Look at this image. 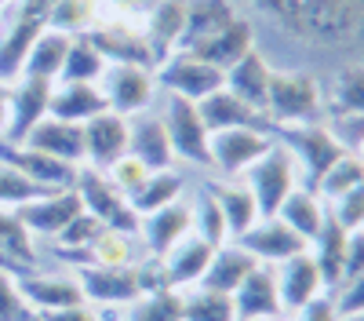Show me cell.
I'll use <instances>...</instances> for the list:
<instances>
[{"label": "cell", "instance_id": "1", "mask_svg": "<svg viewBox=\"0 0 364 321\" xmlns=\"http://www.w3.org/2000/svg\"><path fill=\"white\" fill-rule=\"evenodd\" d=\"M284 37L324 55L364 63V0H252Z\"/></svg>", "mask_w": 364, "mask_h": 321}, {"label": "cell", "instance_id": "2", "mask_svg": "<svg viewBox=\"0 0 364 321\" xmlns=\"http://www.w3.org/2000/svg\"><path fill=\"white\" fill-rule=\"evenodd\" d=\"M266 117L269 128H291V125H317L328 117L324 88L306 70H277L269 73L266 92Z\"/></svg>", "mask_w": 364, "mask_h": 321}, {"label": "cell", "instance_id": "3", "mask_svg": "<svg viewBox=\"0 0 364 321\" xmlns=\"http://www.w3.org/2000/svg\"><path fill=\"white\" fill-rule=\"evenodd\" d=\"M245 186L252 190V197L259 204V219H266V216H277L284 197L295 186H302V172H299L295 157L288 154V146L273 139L269 150L245 172Z\"/></svg>", "mask_w": 364, "mask_h": 321}, {"label": "cell", "instance_id": "4", "mask_svg": "<svg viewBox=\"0 0 364 321\" xmlns=\"http://www.w3.org/2000/svg\"><path fill=\"white\" fill-rule=\"evenodd\" d=\"M84 37L102 51L106 63H135V66H146V70H157V58H154V51H149V44L142 37V22L113 11L106 0H102L99 22L91 26Z\"/></svg>", "mask_w": 364, "mask_h": 321}, {"label": "cell", "instance_id": "5", "mask_svg": "<svg viewBox=\"0 0 364 321\" xmlns=\"http://www.w3.org/2000/svg\"><path fill=\"white\" fill-rule=\"evenodd\" d=\"M273 139L288 146V154L295 157V164H299V172H302V186H310V190H314V183L321 179V175L346 154L324 121H317V125L273 128Z\"/></svg>", "mask_w": 364, "mask_h": 321}, {"label": "cell", "instance_id": "6", "mask_svg": "<svg viewBox=\"0 0 364 321\" xmlns=\"http://www.w3.org/2000/svg\"><path fill=\"white\" fill-rule=\"evenodd\" d=\"M73 190H77V197H80V209H84L87 216H95L106 230L139 233V216H135V209H132V201L120 194L102 172L80 164Z\"/></svg>", "mask_w": 364, "mask_h": 321}, {"label": "cell", "instance_id": "7", "mask_svg": "<svg viewBox=\"0 0 364 321\" xmlns=\"http://www.w3.org/2000/svg\"><path fill=\"white\" fill-rule=\"evenodd\" d=\"M102 99H106V110L120 113V117H139V113H149V106L157 102V77L154 70L146 66H135V63H109L102 80Z\"/></svg>", "mask_w": 364, "mask_h": 321}, {"label": "cell", "instance_id": "8", "mask_svg": "<svg viewBox=\"0 0 364 321\" xmlns=\"http://www.w3.org/2000/svg\"><path fill=\"white\" fill-rule=\"evenodd\" d=\"M157 77V88L164 95H175V99H190V102H200L208 99L211 92H219L226 84V73L219 66L204 63V58L190 55V51H175L171 58L154 70Z\"/></svg>", "mask_w": 364, "mask_h": 321}, {"label": "cell", "instance_id": "9", "mask_svg": "<svg viewBox=\"0 0 364 321\" xmlns=\"http://www.w3.org/2000/svg\"><path fill=\"white\" fill-rule=\"evenodd\" d=\"M77 281L84 303H91L95 310H124L139 296H146L139 263L135 267H77Z\"/></svg>", "mask_w": 364, "mask_h": 321}, {"label": "cell", "instance_id": "10", "mask_svg": "<svg viewBox=\"0 0 364 321\" xmlns=\"http://www.w3.org/2000/svg\"><path fill=\"white\" fill-rule=\"evenodd\" d=\"M273 132L262 128H223V132H211L208 139V157L211 168L223 172L226 179H245V172L269 150Z\"/></svg>", "mask_w": 364, "mask_h": 321}, {"label": "cell", "instance_id": "11", "mask_svg": "<svg viewBox=\"0 0 364 321\" xmlns=\"http://www.w3.org/2000/svg\"><path fill=\"white\" fill-rule=\"evenodd\" d=\"M161 121H164V132H168V139H171L175 161H186V164H211V157H208V139H211V132H208L204 121H200L197 102L164 95Z\"/></svg>", "mask_w": 364, "mask_h": 321}, {"label": "cell", "instance_id": "12", "mask_svg": "<svg viewBox=\"0 0 364 321\" xmlns=\"http://www.w3.org/2000/svg\"><path fill=\"white\" fill-rule=\"evenodd\" d=\"M237 245L245 248L259 267H277V263L291 259V256H302L310 252V241H302L291 226H284L277 216H266L259 219L252 230H245L237 238Z\"/></svg>", "mask_w": 364, "mask_h": 321}, {"label": "cell", "instance_id": "13", "mask_svg": "<svg viewBox=\"0 0 364 321\" xmlns=\"http://www.w3.org/2000/svg\"><path fill=\"white\" fill-rule=\"evenodd\" d=\"M51 80H37V77H18L8 92V132L4 142H26V135L33 132L51 106Z\"/></svg>", "mask_w": 364, "mask_h": 321}, {"label": "cell", "instance_id": "14", "mask_svg": "<svg viewBox=\"0 0 364 321\" xmlns=\"http://www.w3.org/2000/svg\"><path fill=\"white\" fill-rule=\"evenodd\" d=\"M273 278H277L281 310H284L288 317L299 314L306 303H314L317 296H324V292H328L310 252H302V256H291V259L277 263V267H273Z\"/></svg>", "mask_w": 364, "mask_h": 321}, {"label": "cell", "instance_id": "15", "mask_svg": "<svg viewBox=\"0 0 364 321\" xmlns=\"http://www.w3.org/2000/svg\"><path fill=\"white\" fill-rule=\"evenodd\" d=\"M0 161L11 164L15 172H22L26 179H33L44 190H73L77 183V164H66L58 157H48L41 150H29L22 142H0Z\"/></svg>", "mask_w": 364, "mask_h": 321}, {"label": "cell", "instance_id": "16", "mask_svg": "<svg viewBox=\"0 0 364 321\" xmlns=\"http://www.w3.org/2000/svg\"><path fill=\"white\" fill-rule=\"evenodd\" d=\"M186 233H190V201L186 197H178V201L139 219V245L149 259L168 256Z\"/></svg>", "mask_w": 364, "mask_h": 321}, {"label": "cell", "instance_id": "17", "mask_svg": "<svg viewBox=\"0 0 364 321\" xmlns=\"http://www.w3.org/2000/svg\"><path fill=\"white\" fill-rule=\"evenodd\" d=\"M128 154V117L102 110L99 117L84 121V164L106 172L117 157Z\"/></svg>", "mask_w": 364, "mask_h": 321}, {"label": "cell", "instance_id": "18", "mask_svg": "<svg viewBox=\"0 0 364 321\" xmlns=\"http://www.w3.org/2000/svg\"><path fill=\"white\" fill-rule=\"evenodd\" d=\"M84 209H80V197L77 190H51L37 201H29L26 209H18V219L26 223V230L33 233V238H58V233L66 230L70 219H77Z\"/></svg>", "mask_w": 364, "mask_h": 321}, {"label": "cell", "instance_id": "19", "mask_svg": "<svg viewBox=\"0 0 364 321\" xmlns=\"http://www.w3.org/2000/svg\"><path fill=\"white\" fill-rule=\"evenodd\" d=\"M18 288H22V300L37 314L84 303L77 274H37V270H26V274H18Z\"/></svg>", "mask_w": 364, "mask_h": 321}, {"label": "cell", "instance_id": "20", "mask_svg": "<svg viewBox=\"0 0 364 321\" xmlns=\"http://www.w3.org/2000/svg\"><path fill=\"white\" fill-rule=\"evenodd\" d=\"M128 154L139 157L149 172H164L175 164V150H171V139L164 132L161 113L128 117Z\"/></svg>", "mask_w": 364, "mask_h": 321}, {"label": "cell", "instance_id": "21", "mask_svg": "<svg viewBox=\"0 0 364 321\" xmlns=\"http://www.w3.org/2000/svg\"><path fill=\"white\" fill-rule=\"evenodd\" d=\"M200 110V121L208 132H223V128H262V132H273L269 128V117L255 106H248L245 99H237L230 88H219L211 92L208 99L197 102Z\"/></svg>", "mask_w": 364, "mask_h": 321}, {"label": "cell", "instance_id": "22", "mask_svg": "<svg viewBox=\"0 0 364 321\" xmlns=\"http://www.w3.org/2000/svg\"><path fill=\"white\" fill-rule=\"evenodd\" d=\"M259 48V41H255V26L245 19V15H233L215 37H208L197 51H190V55H197V58H204V63H211V66H219L223 73L230 70V66H237L240 58H245L248 51H255Z\"/></svg>", "mask_w": 364, "mask_h": 321}, {"label": "cell", "instance_id": "23", "mask_svg": "<svg viewBox=\"0 0 364 321\" xmlns=\"http://www.w3.org/2000/svg\"><path fill=\"white\" fill-rule=\"evenodd\" d=\"M211 248L208 241H200V238H193V233H186L168 256H161L157 263H161V274H164V285L168 288H175V292H182V288H193V285H200V278H204V270H208V263H211Z\"/></svg>", "mask_w": 364, "mask_h": 321}, {"label": "cell", "instance_id": "24", "mask_svg": "<svg viewBox=\"0 0 364 321\" xmlns=\"http://www.w3.org/2000/svg\"><path fill=\"white\" fill-rule=\"evenodd\" d=\"M182 29H186V0H164L142 19V37L154 51L157 66L171 58L182 44Z\"/></svg>", "mask_w": 364, "mask_h": 321}, {"label": "cell", "instance_id": "25", "mask_svg": "<svg viewBox=\"0 0 364 321\" xmlns=\"http://www.w3.org/2000/svg\"><path fill=\"white\" fill-rule=\"evenodd\" d=\"M29 150H41L48 157H58L66 164H84V125H70V121H55V117H44V121L26 135Z\"/></svg>", "mask_w": 364, "mask_h": 321}, {"label": "cell", "instance_id": "26", "mask_svg": "<svg viewBox=\"0 0 364 321\" xmlns=\"http://www.w3.org/2000/svg\"><path fill=\"white\" fill-rule=\"evenodd\" d=\"M233 310H237V321H255V317L284 314L281 310V296H277V278H273V267H255L245 281L237 285Z\"/></svg>", "mask_w": 364, "mask_h": 321}, {"label": "cell", "instance_id": "27", "mask_svg": "<svg viewBox=\"0 0 364 321\" xmlns=\"http://www.w3.org/2000/svg\"><path fill=\"white\" fill-rule=\"evenodd\" d=\"M102 110H106V99H102L99 84L55 80L48 117H55V121H70V125H84V121H91V117H99Z\"/></svg>", "mask_w": 364, "mask_h": 321}, {"label": "cell", "instance_id": "28", "mask_svg": "<svg viewBox=\"0 0 364 321\" xmlns=\"http://www.w3.org/2000/svg\"><path fill=\"white\" fill-rule=\"evenodd\" d=\"M269 73H273L269 58L262 55V48H255V51H248L245 58H240L237 66H230V70H226V84H223V88H230V92H233L237 99H245L248 106H255V110H262V113H266Z\"/></svg>", "mask_w": 364, "mask_h": 321}, {"label": "cell", "instance_id": "29", "mask_svg": "<svg viewBox=\"0 0 364 321\" xmlns=\"http://www.w3.org/2000/svg\"><path fill=\"white\" fill-rule=\"evenodd\" d=\"M208 194L215 197L219 212L226 219V230H230V241H237L245 230H252L259 223V204L252 197V190L245 186V179H226V183H211Z\"/></svg>", "mask_w": 364, "mask_h": 321}, {"label": "cell", "instance_id": "30", "mask_svg": "<svg viewBox=\"0 0 364 321\" xmlns=\"http://www.w3.org/2000/svg\"><path fill=\"white\" fill-rule=\"evenodd\" d=\"M233 15H240V11L230 0H186V29H182L178 51H197L208 37H215Z\"/></svg>", "mask_w": 364, "mask_h": 321}, {"label": "cell", "instance_id": "31", "mask_svg": "<svg viewBox=\"0 0 364 321\" xmlns=\"http://www.w3.org/2000/svg\"><path fill=\"white\" fill-rule=\"evenodd\" d=\"M255 267H259V263H255L245 248H240L237 241H226V245H219L215 252H211V263H208V270H204L200 285H204V288H215V292H226V296H233L237 285L245 281Z\"/></svg>", "mask_w": 364, "mask_h": 321}, {"label": "cell", "instance_id": "32", "mask_svg": "<svg viewBox=\"0 0 364 321\" xmlns=\"http://www.w3.org/2000/svg\"><path fill=\"white\" fill-rule=\"evenodd\" d=\"M139 233H120V230H102L80 256H73V267H135L139 263Z\"/></svg>", "mask_w": 364, "mask_h": 321}, {"label": "cell", "instance_id": "33", "mask_svg": "<svg viewBox=\"0 0 364 321\" xmlns=\"http://www.w3.org/2000/svg\"><path fill=\"white\" fill-rule=\"evenodd\" d=\"M277 219L284 226H291L302 241H314L317 233H321V226H324V219H328V204L310 186H295L284 197V204L277 209Z\"/></svg>", "mask_w": 364, "mask_h": 321}, {"label": "cell", "instance_id": "34", "mask_svg": "<svg viewBox=\"0 0 364 321\" xmlns=\"http://www.w3.org/2000/svg\"><path fill=\"white\" fill-rule=\"evenodd\" d=\"M310 256L321 270V281L328 292H336L343 285V256H346V230L336 223V219H324L321 233L310 241Z\"/></svg>", "mask_w": 364, "mask_h": 321}, {"label": "cell", "instance_id": "35", "mask_svg": "<svg viewBox=\"0 0 364 321\" xmlns=\"http://www.w3.org/2000/svg\"><path fill=\"white\" fill-rule=\"evenodd\" d=\"M70 41L66 33L58 29H44V33L29 44L26 51V63H22V77H37V80H58L63 73V63H66V51H70Z\"/></svg>", "mask_w": 364, "mask_h": 321}, {"label": "cell", "instance_id": "36", "mask_svg": "<svg viewBox=\"0 0 364 321\" xmlns=\"http://www.w3.org/2000/svg\"><path fill=\"white\" fill-rule=\"evenodd\" d=\"M182 190H186V179H182V172L164 168V172H149V175H146V183H142L128 201H132L135 216L142 219V216H149V212L164 209V204L178 201V197H182Z\"/></svg>", "mask_w": 364, "mask_h": 321}, {"label": "cell", "instance_id": "37", "mask_svg": "<svg viewBox=\"0 0 364 321\" xmlns=\"http://www.w3.org/2000/svg\"><path fill=\"white\" fill-rule=\"evenodd\" d=\"M328 113H353L364 117V63L339 66L331 77V88L324 92Z\"/></svg>", "mask_w": 364, "mask_h": 321}, {"label": "cell", "instance_id": "38", "mask_svg": "<svg viewBox=\"0 0 364 321\" xmlns=\"http://www.w3.org/2000/svg\"><path fill=\"white\" fill-rule=\"evenodd\" d=\"M182 321H237L233 296L204 285L182 288Z\"/></svg>", "mask_w": 364, "mask_h": 321}, {"label": "cell", "instance_id": "39", "mask_svg": "<svg viewBox=\"0 0 364 321\" xmlns=\"http://www.w3.org/2000/svg\"><path fill=\"white\" fill-rule=\"evenodd\" d=\"M106 58L102 51L91 44L87 37H73L70 41V51H66V63H63V73L58 80H73V84H99L102 73H106Z\"/></svg>", "mask_w": 364, "mask_h": 321}, {"label": "cell", "instance_id": "40", "mask_svg": "<svg viewBox=\"0 0 364 321\" xmlns=\"http://www.w3.org/2000/svg\"><path fill=\"white\" fill-rule=\"evenodd\" d=\"M37 238L26 230V223L18 219V212L11 209H0V252L8 259H15L22 270H33L37 267Z\"/></svg>", "mask_w": 364, "mask_h": 321}, {"label": "cell", "instance_id": "41", "mask_svg": "<svg viewBox=\"0 0 364 321\" xmlns=\"http://www.w3.org/2000/svg\"><path fill=\"white\" fill-rule=\"evenodd\" d=\"M190 233H193V238H200V241H208L211 248H219V245L230 241L226 219H223V212H219L215 197L208 194V186L190 201Z\"/></svg>", "mask_w": 364, "mask_h": 321}, {"label": "cell", "instance_id": "42", "mask_svg": "<svg viewBox=\"0 0 364 321\" xmlns=\"http://www.w3.org/2000/svg\"><path fill=\"white\" fill-rule=\"evenodd\" d=\"M102 15V0H58L48 15V29H58L66 37H84Z\"/></svg>", "mask_w": 364, "mask_h": 321}, {"label": "cell", "instance_id": "43", "mask_svg": "<svg viewBox=\"0 0 364 321\" xmlns=\"http://www.w3.org/2000/svg\"><path fill=\"white\" fill-rule=\"evenodd\" d=\"M124 321H182V292L157 288L124 307Z\"/></svg>", "mask_w": 364, "mask_h": 321}, {"label": "cell", "instance_id": "44", "mask_svg": "<svg viewBox=\"0 0 364 321\" xmlns=\"http://www.w3.org/2000/svg\"><path fill=\"white\" fill-rule=\"evenodd\" d=\"M364 183V168H360V161L353 157V154H343L336 164H331L321 179L314 183V194L328 204V201H336V197H343V194H350L353 186H360Z\"/></svg>", "mask_w": 364, "mask_h": 321}, {"label": "cell", "instance_id": "45", "mask_svg": "<svg viewBox=\"0 0 364 321\" xmlns=\"http://www.w3.org/2000/svg\"><path fill=\"white\" fill-rule=\"evenodd\" d=\"M44 194H51V190L37 186L33 179H26L22 172H15L11 164L0 161V209L18 212V209H26L29 201H37V197H44Z\"/></svg>", "mask_w": 364, "mask_h": 321}, {"label": "cell", "instance_id": "46", "mask_svg": "<svg viewBox=\"0 0 364 321\" xmlns=\"http://www.w3.org/2000/svg\"><path fill=\"white\" fill-rule=\"evenodd\" d=\"M102 230H106V226H102V223H99L95 216L80 212L77 219H70V223H66V230H63V233H58V238H55V245L63 248V256H66V259H73V256H80V252H84V248H87L91 241H95Z\"/></svg>", "mask_w": 364, "mask_h": 321}, {"label": "cell", "instance_id": "47", "mask_svg": "<svg viewBox=\"0 0 364 321\" xmlns=\"http://www.w3.org/2000/svg\"><path fill=\"white\" fill-rule=\"evenodd\" d=\"M0 321H37V310L22 300L18 274L0 270Z\"/></svg>", "mask_w": 364, "mask_h": 321}, {"label": "cell", "instance_id": "48", "mask_svg": "<svg viewBox=\"0 0 364 321\" xmlns=\"http://www.w3.org/2000/svg\"><path fill=\"white\" fill-rule=\"evenodd\" d=\"M328 216L336 219L346 233L364 230V183H360V186H353L350 194L336 197V201H328Z\"/></svg>", "mask_w": 364, "mask_h": 321}, {"label": "cell", "instance_id": "49", "mask_svg": "<svg viewBox=\"0 0 364 321\" xmlns=\"http://www.w3.org/2000/svg\"><path fill=\"white\" fill-rule=\"evenodd\" d=\"M102 175H106V179H109V183H113V186H117L120 194H124V197H132V194H135V190H139V186L146 183L149 168H146V164H142L139 157L124 154V157H117V161H113V164H109V168H106Z\"/></svg>", "mask_w": 364, "mask_h": 321}, {"label": "cell", "instance_id": "50", "mask_svg": "<svg viewBox=\"0 0 364 321\" xmlns=\"http://www.w3.org/2000/svg\"><path fill=\"white\" fill-rule=\"evenodd\" d=\"M331 300H336V310H339V317L364 314V274H360V278H350V281H343L336 292H331Z\"/></svg>", "mask_w": 364, "mask_h": 321}, {"label": "cell", "instance_id": "51", "mask_svg": "<svg viewBox=\"0 0 364 321\" xmlns=\"http://www.w3.org/2000/svg\"><path fill=\"white\" fill-rule=\"evenodd\" d=\"M364 274V230L346 233V256H343V281Z\"/></svg>", "mask_w": 364, "mask_h": 321}, {"label": "cell", "instance_id": "52", "mask_svg": "<svg viewBox=\"0 0 364 321\" xmlns=\"http://www.w3.org/2000/svg\"><path fill=\"white\" fill-rule=\"evenodd\" d=\"M291 321H343L339 310H336V300H331V292L317 296L314 303H306L299 314H291Z\"/></svg>", "mask_w": 364, "mask_h": 321}, {"label": "cell", "instance_id": "53", "mask_svg": "<svg viewBox=\"0 0 364 321\" xmlns=\"http://www.w3.org/2000/svg\"><path fill=\"white\" fill-rule=\"evenodd\" d=\"M37 321H102V310H95L91 303H77V307H63V310L37 314Z\"/></svg>", "mask_w": 364, "mask_h": 321}, {"label": "cell", "instance_id": "54", "mask_svg": "<svg viewBox=\"0 0 364 321\" xmlns=\"http://www.w3.org/2000/svg\"><path fill=\"white\" fill-rule=\"evenodd\" d=\"M106 4H109L113 11H120V15H128V19L142 22L157 4H164V0H106Z\"/></svg>", "mask_w": 364, "mask_h": 321}, {"label": "cell", "instance_id": "55", "mask_svg": "<svg viewBox=\"0 0 364 321\" xmlns=\"http://www.w3.org/2000/svg\"><path fill=\"white\" fill-rule=\"evenodd\" d=\"M0 270H11V274H26V270L18 267V263H15V259H8L4 252H0Z\"/></svg>", "mask_w": 364, "mask_h": 321}, {"label": "cell", "instance_id": "56", "mask_svg": "<svg viewBox=\"0 0 364 321\" xmlns=\"http://www.w3.org/2000/svg\"><path fill=\"white\" fill-rule=\"evenodd\" d=\"M8 132V102H0V139Z\"/></svg>", "mask_w": 364, "mask_h": 321}, {"label": "cell", "instance_id": "57", "mask_svg": "<svg viewBox=\"0 0 364 321\" xmlns=\"http://www.w3.org/2000/svg\"><path fill=\"white\" fill-rule=\"evenodd\" d=\"M353 157H357V161H360V168H364V139L357 142V150H353Z\"/></svg>", "mask_w": 364, "mask_h": 321}, {"label": "cell", "instance_id": "58", "mask_svg": "<svg viewBox=\"0 0 364 321\" xmlns=\"http://www.w3.org/2000/svg\"><path fill=\"white\" fill-rule=\"evenodd\" d=\"M255 321H291L288 314H273V317H255Z\"/></svg>", "mask_w": 364, "mask_h": 321}, {"label": "cell", "instance_id": "59", "mask_svg": "<svg viewBox=\"0 0 364 321\" xmlns=\"http://www.w3.org/2000/svg\"><path fill=\"white\" fill-rule=\"evenodd\" d=\"M8 92H11V84H0V102H8Z\"/></svg>", "mask_w": 364, "mask_h": 321}, {"label": "cell", "instance_id": "60", "mask_svg": "<svg viewBox=\"0 0 364 321\" xmlns=\"http://www.w3.org/2000/svg\"><path fill=\"white\" fill-rule=\"evenodd\" d=\"M8 4H11V0H0V19H4V11H8Z\"/></svg>", "mask_w": 364, "mask_h": 321}, {"label": "cell", "instance_id": "61", "mask_svg": "<svg viewBox=\"0 0 364 321\" xmlns=\"http://www.w3.org/2000/svg\"><path fill=\"white\" fill-rule=\"evenodd\" d=\"M343 321H364V314H353V317H343Z\"/></svg>", "mask_w": 364, "mask_h": 321}]
</instances>
